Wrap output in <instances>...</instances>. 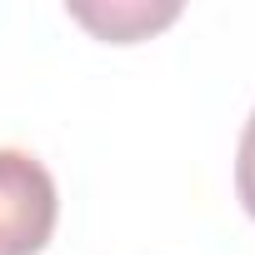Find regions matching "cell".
<instances>
[{"mask_svg": "<svg viewBox=\"0 0 255 255\" xmlns=\"http://www.w3.org/2000/svg\"><path fill=\"white\" fill-rule=\"evenodd\" d=\"M60 195L50 170L15 145H0V255H40L55 235Z\"/></svg>", "mask_w": 255, "mask_h": 255, "instance_id": "obj_1", "label": "cell"}, {"mask_svg": "<svg viewBox=\"0 0 255 255\" xmlns=\"http://www.w3.org/2000/svg\"><path fill=\"white\" fill-rule=\"evenodd\" d=\"M70 15H75L80 25H90L100 40L130 45V40H140V35H150V30L170 25L180 10H175V5H160V10H150V5H110V10H95V5H70Z\"/></svg>", "mask_w": 255, "mask_h": 255, "instance_id": "obj_2", "label": "cell"}, {"mask_svg": "<svg viewBox=\"0 0 255 255\" xmlns=\"http://www.w3.org/2000/svg\"><path fill=\"white\" fill-rule=\"evenodd\" d=\"M235 195L245 205V215L255 220V110L240 130V150H235Z\"/></svg>", "mask_w": 255, "mask_h": 255, "instance_id": "obj_3", "label": "cell"}]
</instances>
